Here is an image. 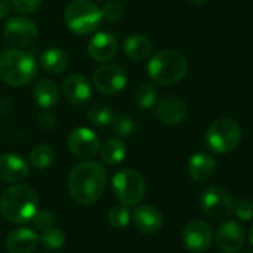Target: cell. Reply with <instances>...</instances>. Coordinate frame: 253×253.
Returning <instances> with one entry per match:
<instances>
[{
	"instance_id": "277c9868",
	"label": "cell",
	"mask_w": 253,
	"mask_h": 253,
	"mask_svg": "<svg viewBox=\"0 0 253 253\" xmlns=\"http://www.w3.org/2000/svg\"><path fill=\"white\" fill-rule=\"evenodd\" d=\"M188 73L185 55L176 49H161L148 63V75L155 85H174Z\"/></svg>"
},
{
	"instance_id": "5b68a950",
	"label": "cell",
	"mask_w": 253,
	"mask_h": 253,
	"mask_svg": "<svg viewBox=\"0 0 253 253\" xmlns=\"http://www.w3.org/2000/svg\"><path fill=\"white\" fill-rule=\"evenodd\" d=\"M101 21V9L92 0H72L64 11V23L67 29L79 36L97 32Z\"/></svg>"
},
{
	"instance_id": "8992f818",
	"label": "cell",
	"mask_w": 253,
	"mask_h": 253,
	"mask_svg": "<svg viewBox=\"0 0 253 253\" xmlns=\"http://www.w3.org/2000/svg\"><path fill=\"white\" fill-rule=\"evenodd\" d=\"M241 142L240 125L229 118H219L206 131V145L214 154H229Z\"/></svg>"
},
{
	"instance_id": "4dcf8cb0",
	"label": "cell",
	"mask_w": 253,
	"mask_h": 253,
	"mask_svg": "<svg viewBox=\"0 0 253 253\" xmlns=\"http://www.w3.org/2000/svg\"><path fill=\"white\" fill-rule=\"evenodd\" d=\"M232 213H235V216H237L240 220H244V222L252 220V219H253V200L249 198V197L238 198V200L234 203Z\"/></svg>"
},
{
	"instance_id": "83f0119b",
	"label": "cell",
	"mask_w": 253,
	"mask_h": 253,
	"mask_svg": "<svg viewBox=\"0 0 253 253\" xmlns=\"http://www.w3.org/2000/svg\"><path fill=\"white\" fill-rule=\"evenodd\" d=\"M130 219H131V211L128 206L125 204L113 206L107 213V220L113 228H125L130 223Z\"/></svg>"
},
{
	"instance_id": "30bf717a",
	"label": "cell",
	"mask_w": 253,
	"mask_h": 253,
	"mask_svg": "<svg viewBox=\"0 0 253 253\" xmlns=\"http://www.w3.org/2000/svg\"><path fill=\"white\" fill-rule=\"evenodd\" d=\"M39 30L27 17H14L6 21L3 27V38L12 48H27L32 46L38 39Z\"/></svg>"
},
{
	"instance_id": "7a4b0ae2",
	"label": "cell",
	"mask_w": 253,
	"mask_h": 253,
	"mask_svg": "<svg viewBox=\"0 0 253 253\" xmlns=\"http://www.w3.org/2000/svg\"><path fill=\"white\" fill-rule=\"evenodd\" d=\"M39 210V198L36 191L23 183H14L5 189L0 197V211L12 223H26L32 220Z\"/></svg>"
},
{
	"instance_id": "e575fe53",
	"label": "cell",
	"mask_w": 253,
	"mask_h": 253,
	"mask_svg": "<svg viewBox=\"0 0 253 253\" xmlns=\"http://www.w3.org/2000/svg\"><path fill=\"white\" fill-rule=\"evenodd\" d=\"M38 122H39V125L42 126L43 130H52V128H55V125H57V116H55V113L52 110L45 109L39 115Z\"/></svg>"
},
{
	"instance_id": "d6986e66",
	"label": "cell",
	"mask_w": 253,
	"mask_h": 253,
	"mask_svg": "<svg viewBox=\"0 0 253 253\" xmlns=\"http://www.w3.org/2000/svg\"><path fill=\"white\" fill-rule=\"evenodd\" d=\"M39 243L38 234L30 228H18L9 232L6 249L9 253H32Z\"/></svg>"
},
{
	"instance_id": "9c48e42d",
	"label": "cell",
	"mask_w": 253,
	"mask_h": 253,
	"mask_svg": "<svg viewBox=\"0 0 253 253\" xmlns=\"http://www.w3.org/2000/svg\"><path fill=\"white\" fill-rule=\"evenodd\" d=\"M126 82H128V76L125 69L119 64H103L95 69L92 75V85L103 95L119 94L126 86Z\"/></svg>"
},
{
	"instance_id": "52a82bcc",
	"label": "cell",
	"mask_w": 253,
	"mask_h": 253,
	"mask_svg": "<svg viewBox=\"0 0 253 253\" xmlns=\"http://www.w3.org/2000/svg\"><path fill=\"white\" fill-rule=\"evenodd\" d=\"M112 189L115 197L125 206H137L146 194V182L143 176L131 169H124L113 176Z\"/></svg>"
},
{
	"instance_id": "1f68e13d",
	"label": "cell",
	"mask_w": 253,
	"mask_h": 253,
	"mask_svg": "<svg viewBox=\"0 0 253 253\" xmlns=\"http://www.w3.org/2000/svg\"><path fill=\"white\" fill-rule=\"evenodd\" d=\"M32 222H33L35 228H38L39 231L43 232V231H46V229H49V228L54 226L55 216L49 210H38L35 213V216L32 217Z\"/></svg>"
},
{
	"instance_id": "4fadbf2b",
	"label": "cell",
	"mask_w": 253,
	"mask_h": 253,
	"mask_svg": "<svg viewBox=\"0 0 253 253\" xmlns=\"http://www.w3.org/2000/svg\"><path fill=\"white\" fill-rule=\"evenodd\" d=\"M216 246L225 253H237L246 241V231L240 222L225 220L222 222L214 234Z\"/></svg>"
},
{
	"instance_id": "ffe728a7",
	"label": "cell",
	"mask_w": 253,
	"mask_h": 253,
	"mask_svg": "<svg viewBox=\"0 0 253 253\" xmlns=\"http://www.w3.org/2000/svg\"><path fill=\"white\" fill-rule=\"evenodd\" d=\"M214 171H216V161L210 154L198 152L194 154L188 161V173L195 182L204 183L210 180Z\"/></svg>"
},
{
	"instance_id": "603a6c76",
	"label": "cell",
	"mask_w": 253,
	"mask_h": 253,
	"mask_svg": "<svg viewBox=\"0 0 253 253\" xmlns=\"http://www.w3.org/2000/svg\"><path fill=\"white\" fill-rule=\"evenodd\" d=\"M33 97L42 109H51L60 98V89L54 81L42 79L35 85Z\"/></svg>"
},
{
	"instance_id": "cb8c5ba5",
	"label": "cell",
	"mask_w": 253,
	"mask_h": 253,
	"mask_svg": "<svg viewBox=\"0 0 253 253\" xmlns=\"http://www.w3.org/2000/svg\"><path fill=\"white\" fill-rule=\"evenodd\" d=\"M100 155L101 160L109 164V166H116L119 163H122L125 160L126 155V149L125 145L118 140V139H109L106 140L101 146H100Z\"/></svg>"
},
{
	"instance_id": "ab89813d",
	"label": "cell",
	"mask_w": 253,
	"mask_h": 253,
	"mask_svg": "<svg viewBox=\"0 0 253 253\" xmlns=\"http://www.w3.org/2000/svg\"><path fill=\"white\" fill-rule=\"evenodd\" d=\"M247 253H253V252H247Z\"/></svg>"
},
{
	"instance_id": "836d02e7",
	"label": "cell",
	"mask_w": 253,
	"mask_h": 253,
	"mask_svg": "<svg viewBox=\"0 0 253 253\" xmlns=\"http://www.w3.org/2000/svg\"><path fill=\"white\" fill-rule=\"evenodd\" d=\"M42 0H11L12 8L20 14H33L39 9Z\"/></svg>"
},
{
	"instance_id": "4316f807",
	"label": "cell",
	"mask_w": 253,
	"mask_h": 253,
	"mask_svg": "<svg viewBox=\"0 0 253 253\" xmlns=\"http://www.w3.org/2000/svg\"><path fill=\"white\" fill-rule=\"evenodd\" d=\"M115 112L112 110L110 106L107 104H103V103H98V104H94L88 109L86 112V118L88 121L92 124V125H97V126H106L109 124L113 122L115 119Z\"/></svg>"
},
{
	"instance_id": "484cf974",
	"label": "cell",
	"mask_w": 253,
	"mask_h": 253,
	"mask_svg": "<svg viewBox=\"0 0 253 253\" xmlns=\"http://www.w3.org/2000/svg\"><path fill=\"white\" fill-rule=\"evenodd\" d=\"M29 158L35 169L45 170L52 166V163L55 160V152L49 145H38L32 149Z\"/></svg>"
},
{
	"instance_id": "6da1fadb",
	"label": "cell",
	"mask_w": 253,
	"mask_h": 253,
	"mask_svg": "<svg viewBox=\"0 0 253 253\" xmlns=\"http://www.w3.org/2000/svg\"><path fill=\"white\" fill-rule=\"evenodd\" d=\"M107 185V171L97 161H84L69 174V192L73 201L88 206L95 203Z\"/></svg>"
},
{
	"instance_id": "5bb4252c",
	"label": "cell",
	"mask_w": 253,
	"mask_h": 253,
	"mask_svg": "<svg viewBox=\"0 0 253 253\" xmlns=\"http://www.w3.org/2000/svg\"><path fill=\"white\" fill-rule=\"evenodd\" d=\"M157 118L166 125L182 124L188 116V104L177 95H167L157 101Z\"/></svg>"
},
{
	"instance_id": "44dd1931",
	"label": "cell",
	"mask_w": 253,
	"mask_h": 253,
	"mask_svg": "<svg viewBox=\"0 0 253 253\" xmlns=\"http://www.w3.org/2000/svg\"><path fill=\"white\" fill-rule=\"evenodd\" d=\"M122 51L133 61H143L152 54V42L145 35H130L122 42Z\"/></svg>"
},
{
	"instance_id": "2e32d148",
	"label": "cell",
	"mask_w": 253,
	"mask_h": 253,
	"mask_svg": "<svg viewBox=\"0 0 253 253\" xmlns=\"http://www.w3.org/2000/svg\"><path fill=\"white\" fill-rule=\"evenodd\" d=\"M29 176V164L18 154L0 155V180L6 183H20Z\"/></svg>"
},
{
	"instance_id": "d590c367",
	"label": "cell",
	"mask_w": 253,
	"mask_h": 253,
	"mask_svg": "<svg viewBox=\"0 0 253 253\" xmlns=\"http://www.w3.org/2000/svg\"><path fill=\"white\" fill-rule=\"evenodd\" d=\"M11 0H0V20L8 17V14L11 12Z\"/></svg>"
},
{
	"instance_id": "8d00e7d4",
	"label": "cell",
	"mask_w": 253,
	"mask_h": 253,
	"mask_svg": "<svg viewBox=\"0 0 253 253\" xmlns=\"http://www.w3.org/2000/svg\"><path fill=\"white\" fill-rule=\"evenodd\" d=\"M249 241H250V244L253 246V225L249 228Z\"/></svg>"
},
{
	"instance_id": "3957f363",
	"label": "cell",
	"mask_w": 253,
	"mask_h": 253,
	"mask_svg": "<svg viewBox=\"0 0 253 253\" xmlns=\"http://www.w3.org/2000/svg\"><path fill=\"white\" fill-rule=\"evenodd\" d=\"M38 64L35 57L20 48L0 52V79L11 86H23L35 81Z\"/></svg>"
},
{
	"instance_id": "e0dca14e",
	"label": "cell",
	"mask_w": 253,
	"mask_h": 253,
	"mask_svg": "<svg viewBox=\"0 0 253 253\" xmlns=\"http://www.w3.org/2000/svg\"><path fill=\"white\" fill-rule=\"evenodd\" d=\"M118 52V41L113 35L106 32L95 33L88 42V54L98 63H107L115 58Z\"/></svg>"
},
{
	"instance_id": "7c38bea8",
	"label": "cell",
	"mask_w": 253,
	"mask_h": 253,
	"mask_svg": "<svg viewBox=\"0 0 253 253\" xmlns=\"http://www.w3.org/2000/svg\"><path fill=\"white\" fill-rule=\"evenodd\" d=\"M69 151L81 160H89L95 157L100 151V140L98 136L85 126L73 130L67 137Z\"/></svg>"
},
{
	"instance_id": "f35d334b",
	"label": "cell",
	"mask_w": 253,
	"mask_h": 253,
	"mask_svg": "<svg viewBox=\"0 0 253 253\" xmlns=\"http://www.w3.org/2000/svg\"><path fill=\"white\" fill-rule=\"evenodd\" d=\"M95 2H106V0H95Z\"/></svg>"
},
{
	"instance_id": "ac0fdd59",
	"label": "cell",
	"mask_w": 253,
	"mask_h": 253,
	"mask_svg": "<svg viewBox=\"0 0 253 253\" xmlns=\"http://www.w3.org/2000/svg\"><path fill=\"white\" fill-rule=\"evenodd\" d=\"M131 216L136 228L143 234H155L163 226V214L154 206H139Z\"/></svg>"
},
{
	"instance_id": "ba28073f",
	"label": "cell",
	"mask_w": 253,
	"mask_h": 253,
	"mask_svg": "<svg viewBox=\"0 0 253 253\" xmlns=\"http://www.w3.org/2000/svg\"><path fill=\"white\" fill-rule=\"evenodd\" d=\"M200 207L206 216L214 220L226 219L232 213L234 200L228 191L220 186H209L200 195Z\"/></svg>"
},
{
	"instance_id": "8fae6325",
	"label": "cell",
	"mask_w": 253,
	"mask_h": 253,
	"mask_svg": "<svg viewBox=\"0 0 253 253\" xmlns=\"http://www.w3.org/2000/svg\"><path fill=\"white\" fill-rule=\"evenodd\" d=\"M182 243L192 253H203L213 243V229L204 220H192L182 231Z\"/></svg>"
},
{
	"instance_id": "74e56055",
	"label": "cell",
	"mask_w": 253,
	"mask_h": 253,
	"mask_svg": "<svg viewBox=\"0 0 253 253\" xmlns=\"http://www.w3.org/2000/svg\"><path fill=\"white\" fill-rule=\"evenodd\" d=\"M188 2H191V3H195V5H200V3H204V2H207V0H188Z\"/></svg>"
},
{
	"instance_id": "f1b7e54d",
	"label": "cell",
	"mask_w": 253,
	"mask_h": 253,
	"mask_svg": "<svg viewBox=\"0 0 253 253\" xmlns=\"http://www.w3.org/2000/svg\"><path fill=\"white\" fill-rule=\"evenodd\" d=\"M42 241V246L45 249H49V250H58L64 246L66 243V235L61 229H57V228H49L46 231L42 232V237L39 238Z\"/></svg>"
},
{
	"instance_id": "d4e9b609",
	"label": "cell",
	"mask_w": 253,
	"mask_h": 253,
	"mask_svg": "<svg viewBox=\"0 0 253 253\" xmlns=\"http://www.w3.org/2000/svg\"><path fill=\"white\" fill-rule=\"evenodd\" d=\"M157 101H158V88L155 86V84H143L134 92V103L137 104V107L143 110H149L155 107Z\"/></svg>"
},
{
	"instance_id": "9a60e30c",
	"label": "cell",
	"mask_w": 253,
	"mask_h": 253,
	"mask_svg": "<svg viewBox=\"0 0 253 253\" xmlns=\"http://www.w3.org/2000/svg\"><path fill=\"white\" fill-rule=\"evenodd\" d=\"M63 94L66 100L75 106H82L92 97V88L89 81L78 73L69 75L63 82Z\"/></svg>"
},
{
	"instance_id": "f546056e",
	"label": "cell",
	"mask_w": 253,
	"mask_h": 253,
	"mask_svg": "<svg viewBox=\"0 0 253 253\" xmlns=\"http://www.w3.org/2000/svg\"><path fill=\"white\" fill-rule=\"evenodd\" d=\"M112 126H113V131L115 134L121 136V137H128L134 133L136 130V124L134 121L126 116V115H119V116H115L113 122H112Z\"/></svg>"
},
{
	"instance_id": "d6a6232c",
	"label": "cell",
	"mask_w": 253,
	"mask_h": 253,
	"mask_svg": "<svg viewBox=\"0 0 253 253\" xmlns=\"http://www.w3.org/2000/svg\"><path fill=\"white\" fill-rule=\"evenodd\" d=\"M101 15L104 20L110 23H116L124 17V8L119 2H106L104 6L101 8Z\"/></svg>"
},
{
	"instance_id": "7402d4cb",
	"label": "cell",
	"mask_w": 253,
	"mask_h": 253,
	"mask_svg": "<svg viewBox=\"0 0 253 253\" xmlns=\"http://www.w3.org/2000/svg\"><path fill=\"white\" fill-rule=\"evenodd\" d=\"M41 67L51 75H57L66 70L69 64V57L61 48H48L39 57Z\"/></svg>"
}]
</instances>
